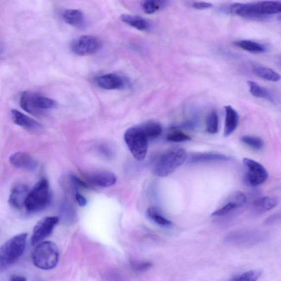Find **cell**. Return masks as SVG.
<instances>
[{"instance_id":"obj_1","label":"cell","mask_w":281,"mask_h":281,"mask_svg":"<svg viewBox=\"0 0 281 281\" xmlns=\"http://www.w3.org/2000/svg\"><path fill=\"white\" fill-rule=\"evenodd\" d=\"M231 14L242 17L253 18L273 15L281 11L280 1H264L253 3H235L227 8Z\"/></svg>"},{"instance_id":"obj_2","label":"cell","mask_w":281,"mask_h":281,"mask_svg":"<svg viewBox=\"0 0 281 281\" xmlns=\"http://www.w3.org/2000/svg\"><path fill=\"white\" fill-rule=\"evenodd\" d=\"M188 156L185 149L173 147L163 153L157 159L153 168V173L158 177L171 175L186 161Z\"/></svg>"},{"instance_id":"obj_3","label":"cell","mask_w":281,"mask_h":281,"mask_svg":"<svg viewBox=\"0 0 281 281\" xmlns=\"http://www.w3.org/2000/svg\"><path fill=\"white\" fill-rule=\"evenodd\" d=\"M27 234L14 236L0 247V273L8 269L21 257L26 248Z\"/></svg>"},{"instance_id":"obj_4","label":"cell","mask_w":281,"mask_h":281,"mask_svg":"<svg viewBox=\"0 0 281 281\" xmlns=\"http://www.w3.org/2000/svg\"><path fill=\"white\" fill-rule=\"evenodd\" d=\"M32 257L36 267L43 270H51L55 268L59 263V248L52 242H43L34 249Z\"/></svg>"},{"instance_id":"obj_5","label":"cell","mask_w":281,"mask_h":281,"mask_svg":"<svg viewBox=\"0 0 281 281\" xmlns=\"http://www.w3.org/2000/svg\"><path fill=\"white\" fill-rule=\"evenodd\" d=\"M51 195L49 183L45 178L37 182L29 192L25 207L29 212L42 211L50 204Z\"/></svg>"},{"instance_id":"obj_6","label":"cell","mask_w":281,"mask_h":281,"mask_svg":"<svg viewBox=\"0 0 281 281\" xmlns=\"http://www.w3.org/2000/svg\"><path fill=\"white\" fill-rule=\"evenodd\" d=\"M124 140L129 151L136 159L140 161L146 157L148 140L139 126L130 128L126 131Z\"/></svg>"},{"instance_id":"obj_7","label":"cell","mask_w":281,"mask_h":281,"mask_svg":"<svg viewBox=\"0 0 281 281\" xmlns=\"http://www.w3.org/2000/svg\"><path fill=\"white\" fill-rule=\"evenodd\" d=\"M20 104L27 112L35 115H40L43 110L53 108L57 105L56 101L51 99L29 91L22 94Z\"/></svg>"},{"instance_id":"obj_8","label":"cell","mask_w":281,"mask_h":281,"mask_svg":"<svg viewBox=\"0 0 281 281\" xmlns=\"http://www.w3.org/2000/svg\"><path fill=\"white\" fill-rule=\"evenodd\" d=\"M243 163L245 168L244 182L246 185L256 187L267 180L269 174L260 163L248 158L244 159Z\"/></svg>"},{"instance_id":"obj_9","label":"cell","mask_w":281,"mask_h":281,"mask_svg":"<svg viewBox=\"0 0 281 281\" xmlns=\"http://www.w3.org/2000/svg\"><path fill=\"white\" fill-rule=\"evenodd\" d=\"M102 46L99 38L91 35H84L76 38L71 43V50L75 54L81 56H89L98 52Z\"/></svg>"},{"instance_id":"obj_10","label":"cell","mask_w":281,"mask_h":281,"mask_svg":"<svg viewBox=\"0 0 281 281\" xmlns=\"http://www.w3.org/2000/svg\"><path fill=\"white\" fill-rule=\"evenodd\" d=\"M259 231L244 230L232 232L225 238V242L235 245H253L259 243L263 239Z\"/></svg>"},{"instance_id":"obj_11","label":"cell","mask_w":281,"mask_h":281,"mask_svg":"<svg viewBox=\"0 0 281 281\" xmlns=\"http://www.w3.org/2000/svg\"><path fill=\"white\" fill-rule=\"evenodd\" d=\"M59 222V217L56 216L46 217L38 221L33 229L32 245H36L49 236Z\"/></svg>"},{"instance_id":"obj_12","label":"cell","mask_w":281,"mask_h":281,"mask_svg":"<svg viewBox=\"0 0 281 281\" xmlns=\"http://www.w3.org/2000/svg\"><path fill=\"white\" fill-rule=\"evenodd\" d=\"M246 201V197L244 193L240 191L236 192L232 194L224 205L213 212L211 216H221L225 215L243 207Z\"/></svg>"},{"instance_id":"obj_13","label":"cell","mask_w":281,"mask_h":281,"mask_svg":"<svg viewBox=\"0 0 281 281\" xmlns=\"http://www.w3.org/2000/svg\"><path fill=\"white\" fill-rule=\"evenodd\" d=\"M30 188L22 183L14 185L11 189L9 198V204L17 210H21L25 206L26 201L30 192Z\"/></svg>"},{"instance_id":"obj_14","label":"cell","mask_w":281,"mask_h":281,"mask_svg":"<svg viewBox=\"0 0 281 281\" xmlns=\"http://www.w3.org/2000/svg\"><path fill=\"white\" fill-rule=\"evenodd\" d=\"M9 162L14 167L28 171H35L37 162L31 155L23 152H17L9 157Z\"/></svg>"},{"instance_id":"obj_15","label":"cell","mask_w":281,"mask_h":281,"mask_svg":"<svg viewBox=\"0 0 281 281\" xmlns=\"http://www.w3.org/2000/svg\"><path fill=\"white\" fill-rule=\"evenodd\" d=\"M96 83L100 88L105 90H121L124 88L125 81L120 76L108 74L98 77Z\"/></svg>"},{"instance_id":"obj_16","label":"cell","mask_w":281,"mask_h":281,"mask_svg":"<svg viewBox=\"0 0 281 281\" xmlns=\"http://www.w3.org/2000/svg\"><path fill=\"white\" fill-rule=\"evenodd\" d=\"M92 185L103 188L112 186L117 182V177L112 173L106 171L95 172L88 176Z\"/></svg>"},{"instance_id":"obj_17","label":"cell","mask_w":281,"mask_h":281,"mask_svg":"<svg viewBox=\"0 0 281 281\" xmlns=\"http://www.w3.org/2000/svg\"><path fill=\"white\" fill-rule=\"evenodd\" d=\"M11 115L13 122L24 129L35 130L42 128L40 123L17 110H12Z\"/></svg>"},{"instance_id":"obj_18","label":"cell","mask_w":281,"mask_h":281,"mask_svg":"<svg viewBox=\"0 0 281 281\" xmlns=\"http://www.w3.org/2000/svg\"><path fill=\"white\" fill-rule=\"evenodd\" d=\"M277 197H262L256 198L251 202L250 206L254 211L261 213L272 210L279 205Z\"/></svg>"},{"instance_id":"obj_19","label":"cell","mask_w":281,"mask_h":281,"mask_svg":"<svg viewBox=\"0 0 281 281\" xmlns=\"http://www.w3.org/2000/svg\"><path fill=\"white\" fill-rule=\"evenodd\" d=\"M225 109L226 117L224 135L225 137H227L235 132L239 124V117L238 113L231 106H226Z\"/></svg>"},{"instance_id":"obj_20","label":"cell","mask_w":281,"mask_h":281,"mask_svg":"<svg viewBox=\"0 0 281 281\" xmlns=\"http://www.w3.org/2000/svg\"><path fill=\"white\" fill-rule=\"evenodd\" d=\"M230 158L224 154L214 153H202L193 155L190 157L191 163H203L212 162L228 161Z\"/></svg>"},{"instance_id":"obj_21","label":"cell","mask_w":281,"mask_h":281,"mask_svg":"<svg viewBox=\"0 0 281 281\" xmlns=\"http://www.w3.org/2000/svg\"><path fill=\"white\" fill-rule=\"evenodd\" d=\"M63 19L70 25L75 27H81L85 22L84 14L78 9H69L63 13Z\"/></svg>"},{"instance_id":"obj_22","label":"cell","mask_w":281,"mask_h":281,"mask_svg":"<svg viewBox=\"0 0 281 281\" xmlns=\"http://www.w3.org/2000/svg\"><path fill=\"white\" fill-rule=\"evenodd\" d=\"M120 19L128 25L140 31H147L150 28L148 22L146 19L139 16L124 14L121 16Z\"/></svg>"},{"instance_id":"obj_23","label":"cell","mask_w":281,"mask_h":281,"mask_svg":"<svg viewBox=\"0 0 281 281\" xmlns=\"http://www.w3.org/2000/svg\"><path fill=\"white\" fill-rule=\"evenodd\" d=\"M139 127L142 129L148 140L159 138L163 133L161 124L155 121H149Z\"/></svg>"},{"instance_id":"obj_24","label":"cell","mask_w":281,"mask_h":281,"mask_svg":"<svg viewBox=\"0 0 281 281\" xmlns=\"http://www.w3.org/2000/svg\"><path fill=\"white\" fill-rule=\"evenodd\" d=\"M248 85L250 94L255 98L265 99L274 103V96L268 89L252 81H248Z\"/></svg>"},{"instance_id":"obj_25","label":"cell","mask_w":281,"mask_h":281,"mask_svg":"<svg viewBox=\"0 0 281 281\" xmlns=\"http://www.w3.org/2000/svg\"><path fill=\"white\" fill-rule=\"evenodd\" d=\"M254 73L261 78L271 81H278L280 80L281 76L278 72L269 68L254 66L253 67Z\"/></svg>"},{"instance_id":"obj_26","label":"cell","mask_w":281,"mask_h":281,"mask_svg":"<svg viewBox=\"0 0 281 281\" xmlns=\"http://www.w3.org/2000/svg\"><path fill=\"white\" fill-rule=\"evenodd\" d=\"M168 0H142L141 6L146 14H153L167 5Z\"/></svg>"},{"instance_id":"obj_27","label":"cell","mask_w":281,"mask_h":281,"mask_svg":"<svg viewBox=\"0 0 281 281\" xmlns=\"http://www.w3.org/2000/svg\"><path fill=\"white\" fill-rule=\"evenodd\" d=\"M147 214L150 219L160 226L170 228L173 225V222L163 216L156 208H148Z\"/></svg>"},{"instance_id":"obj_28","label":"cell","mask_w":281,"mask_h":281,"mask_svg":"<svg viewBox=\"0 0 281 281\" xmlns=\"http://www.w3.org/2000/svg\"><path fill=\"white\" fill-rule=\"evenodd\" d=\"M237 46L245 51L252 53H262L265 51L266 48L260 43L250 40H240L235 42Z\"/></svg>"},{"instance_id":"obj_29","label":"cell","mask_w":281,"mask_h":281,"mask_svg":"<svg viewBox=\"0 0 281 281\" xmlns=\"http://www.w3.org/2000/svg\"><path fill=\"white\" fill-rule=\"evenodd\" d=\"M242 142L256 151H260L264 147L263 140L253 136H244L241 138Z\"/></svg>"},{"instance_id":"obj_30","label":"cell","mask_w":281,"mask_h":281,"mask_svg":"<svg viewBox=\"0 0 281 281\" xmlns=\"http://www.w3.org/2000/svg\"><path fill=\"white\" fill-rule=\"evenodd\" d=\"M206 129L211 134H216L219 130V117L215 110L211 111L208 116Z\"/></svg>"},{"instance_id":"obj_31","label":"cell","mask_w":281,"mask_h":281,"mask_svg":"<svg viewBox=\"0 0 281 281\" xmlns=\"http://www.w3.org/2000/svg\"><path fill=\"white\" fill-rule=\"evenodd\" d=\"M169 142H181L190 140L191 138L187 134L178 130H173L169 132L166 137Z\"/></svg>"},{"instance_id":"obj_32","label":"cell","mask_w":281,"mask_h":281,"mask_svg":"<svg viewBox=\"0 0 281 281\" xmlns=\"http://www.w3.org/2000/svg\"><path fill=\"white\" fill-rule=\"evenodd\" d=\"M261 274H262V271L260 270H249L243 274L235 276L232 280L255 281L258 280Z\"/></svg>"},{"instance_id":"obj_33","label":"cell","mask_w":281,"mask_h":281,"mask_svg":"<svg viewBox=\"0 0 281 281\" xmlns=\"http://www.w3.org/2000/svg\"><path fill=\"white\" fill-rule=\"evenodd\" d=\"M133 269L139 272H143L151 269L152 264L148 261H134L132 263Z\"/></svg>"},{"instance_id":"obj_34","label":"cell","mask_w":281,"mask_h":281,"mask_svg":"<svg viewBox=\"0 0 281 281\" xmlns=\"http://www.w3.org/2000/svg\"><path fill=\"white\" fill-rule=\"evenodd\" d=\"M281 220V214L280 213H276V214L270 216L266 219L264 222L265 225H274L278 224Z\"/></svg>"},{"instance_id":"obj_35","label":"cell","mask_w":281,"mask_h":281,"mask_svg":"<svg viewBox=\"0 0 281 281\" xmlns=\"http://www.w3.org/2000/svg\"><path fill=\"white\" fill-rule=\"evenodd\" d=\"M192 6L197 9H203L212 7V4L206 2H196L193 3Z\"/></svg>"},{"instance_id":"obj_36","label":"cell","mask_w":281,"mask_h":281,"mask_svg":"<svg viewBox=\"0 0 281 281\" xmlns=\"http://www.w3.org/2000/svg\"><path fill=\"white\" fill-rule=\"evenodd\" d=\"M75 199L78 205L81 207H85L87 205V200L86 198L81 195L79 192H76L75 194Z\"/></svg>"},{"instance_id":"obj_37","label":"cell","mask_w":281,"mask_h":281,"mask_svg":"<svg viewBox=\"0 0 281 281\" xmlns=\"http://www.w3.org/2000/svg\"><path fill=\"white\" fill-rule=\"evenodd\" d=\"M9 280L12 281H25L27 279L24 276L15 275L11 276Z\"/></svg>"}]
</instances>
